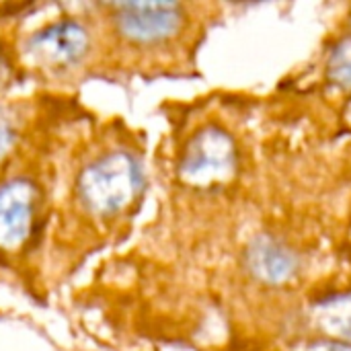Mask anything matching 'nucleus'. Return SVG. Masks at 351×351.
Instances as JSON below:
<instances>
[{
	"label": "nucleus",
	"mask_w": 351,
	"mask_h": 351,
	"mask_svg": "<svg viewBox=\"0 0 351 351\" xmlns=\"http://www.w3.org/2000/svg\"><path fill=\"white\" fill-rule=\"evenodd\" d=\"M144 187L140 160L125 152H109L86 165L76 179L80 204L97 216H113L125 210Z\"/></svg>",
	"instance_id": "nucleus-1"
},
{
	"label": "nucleus",
	"mask_w": 351,
	"mask_h": 351,
	"mask_svg": "<svg viewBox=\"0 0 351 351\" xmlns=\"http://www.w3.org/2000/svg\"><path fill=\"white\" fill-rule=\"evenodd\" d=\"M237 169V148L232 138L220 128L199 130L187 144L179 160V175L193 185H212L228 179Z\"/></svg>",
	"instance_id": "nucleus-2"
},
{
	"label": "nucleus",
	"mask_w": 351,
	"mask_h": 351,
	"mask_svg": "<svg viewBox=\"0 0 351 351\" xmlns=\"http://www.w3.org/2000/svg\"><path fill=\"white\" fill-rule=\"evenodd\" d=\"M111 8L117 31L142 45L175 37L185 21L183 6L177 2H115Z\"/></svg>",
	"instance_id": "nucleus-3"
},
{
	"label": "nucleus",
	"mask_w": 351,
	"mask_h": 351,
	"mask_svg": "<svg viewBox=\"0 0 351 351\" xmlns=\"http://www.w3.org/2000/svg\"><path fill=\"white\" fill-rule=\"evenodd\" d=\"M37 212V187L29 179H10L0 185V249L23 247L31 232Z\"/></svg>",
	"instance_id": "nucleus-4"
},
{
	"label": "nucleus",
	"mask_w": 351,
	"mask_h": 351,
	"mask_svg": "<svg viewBox=\"0 0 351 351\" xmlns=\"http://www.w3.org/2000/svg\"><path fill=\"white\" fill-rule=\"evenodd\" d=\"M90 43L88 31L84 25L72 19H64L51 23L39 31H35L25 49L39 62L51 66H70L82 60Z\"/></svg>",
	"instance_id": "nucleus-5"
},
{
	"label": "nucleus",
	"mask_w": 351,
	"mask_h": 351,
	"mask_svg": "<svg viewBox=\"0 0 351 351\" xmlns=\"http://www.w3.org/2000/svg\"><path fill=\"white\" fill-rule=\"evenodd\" d=\"M247 267L263 284H284L298 271V257L274 237H257L247 249Z\"/></svg>",
	"instance_id": "nucleus-6"
},
{
	"label": "nucleus",
	"mask_w": 351,
	"mask_h": 351,
	"mask_svg": "<svg viewBox=\"0 0 351 351\" xmlns=\"http://www.w3.org/2000/svg\"><path fill=\"white\" fill-rule=\"evenodd\" d=\"M319 323L327 333L351 339V294L323 304L319 311Z\"/></svg>",
	"instance_id": "nucleus-7"
},
{
	"label": "nucleus",
	"mask_w": 351,
	"mask_h": 351,
	"mask_svg": "<svg viewBox=\"0 0 351 351\" xmlns=\"http://www.w3.org/2000/svg\"><path fill=\"white\" fill-rule=\"evenodd\" d=\"M329 78L339 86L351 88V39L341 41L329 60Z\"/></svg>",
	"instance_id": "nucleus-8"
},
{
	"label": "nucleus",
	"mask_w": 351,
	"mask_h": 351,
	"mask_svg": "<svg viewBox=\"0 0 351 351\" xmlns=\"http://www.w3.org/2000/svg\"><path fill=\"white\" fill-rule=\"evenodd\" d=\"M14 140V132H12V125L8 123L6 117L0 115V158L10 150V144Z\"/></svg>",
	"instance_id": "nucleus-9"
},
{
	"label": "nucleus",
	"mask_w": 351,
	"mask_h": 351,
	"mask_svg": "<svg viewBox=\"0 0 351 351\" xmlns=\"http://www.w3.org/2000/svg\"><path fill=\"white\" fill-rule=\"evenodd\" d=\"M308 351H351V346H348V343H339V341H323V343L311 346V350Z\"/></svg>",
	"instance_id": "nucleus-10"
}]
</instances>
